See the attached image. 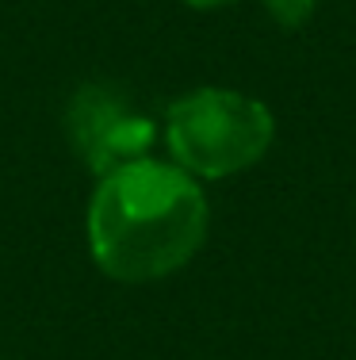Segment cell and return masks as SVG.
<instances>
[{
    "mask_svg": "<svg viewBox=\"0 0 356 360\" xmlns=\"http://www.w3.org/2000/svg\"><path fill=\"white\" fill-rule=\"evenodd\" d=\"M192 8H223V4H237V0H184Z\"/></svg>",
    "mask_w": 356,
    "mask_h": 360,
    "instance_id": "cell-5",
    "label": "cell"
},
{
    "mask_svg": "<svg viewBox=\"0 0 356 360\" xmlns=\"http://www.w3.org/2000/svg\"><path fill=\"white\" fill-rule=\"evenodd\" d=\"M268 8V15L279 23V27H303V23L315 15L318 0H261Z\"/></svg>",
    "mask_w": 356,
    "mask_h": 360,
    "instance_id": "cell-4",
    "label": "cell"
},
{
    "mask_svg": "<svg viewBox=\"0 0 356 360\" xmlns=\"http://www.w3.org/2000/svg\"><path fill=\"white\" fill-rule=\"evenodd\" d=\"M207 238V200L180 165L142 158L100 176L88 253L112 280L146 284L184 269Z\"/></svg>",
    "mask_w": 356,
    "mask_h": 360,
    "instance_id": "cell-1",
    "label": "cell"
},
{
    "mask_svg": "<svg viewBox=\"0 0 356 360\" xmlns=\"http://www.w3.org/2000/svg\"><path fill=\"white\" fill-rule=\"evenodd\" d=\"M65 131L77 158L96 176L150 158V146L157 139L154 119L112 84H81L65 111Z\"/></svg>",
    "mask_w": 356,
    "mask_h": 360,
    "instance_id": "cell-3",
    "label": "cell"
},
{
    "mask_svg": "<svg viewBox=\"0 0 356 360\" xmlns=\"http://www.w3.org/2000/svg\"><path fill=\"white\" fill-rule=\"evenodd\" d=\"M276 134L272 111L234 89H196L165 111L173 165L188 176H234L257 165Z\"/></svg>",
    "mask_w": 356,
    "mask_h": 360,
    "instance_id": "cell-2",
    "label": "cell"
}]
</instances>
